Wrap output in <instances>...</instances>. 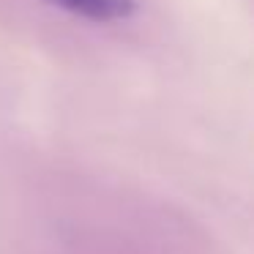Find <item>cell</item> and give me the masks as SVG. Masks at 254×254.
<instances>
[{
    "instance_id": "1",
    "label": "cell",
    "mask_w": 254,
    "mask_h": 254,
    "mask_svg": "<svg viewBox=\"0 0 254 254\" xmlns=\"http://www.w3.org/2000/svg\"><path fill=\"white\" fill-rule=\"evenodd\" d=\"M47 3L93 22H115L134 14V0H47Z\"/></svg>"
}]
</instances>
